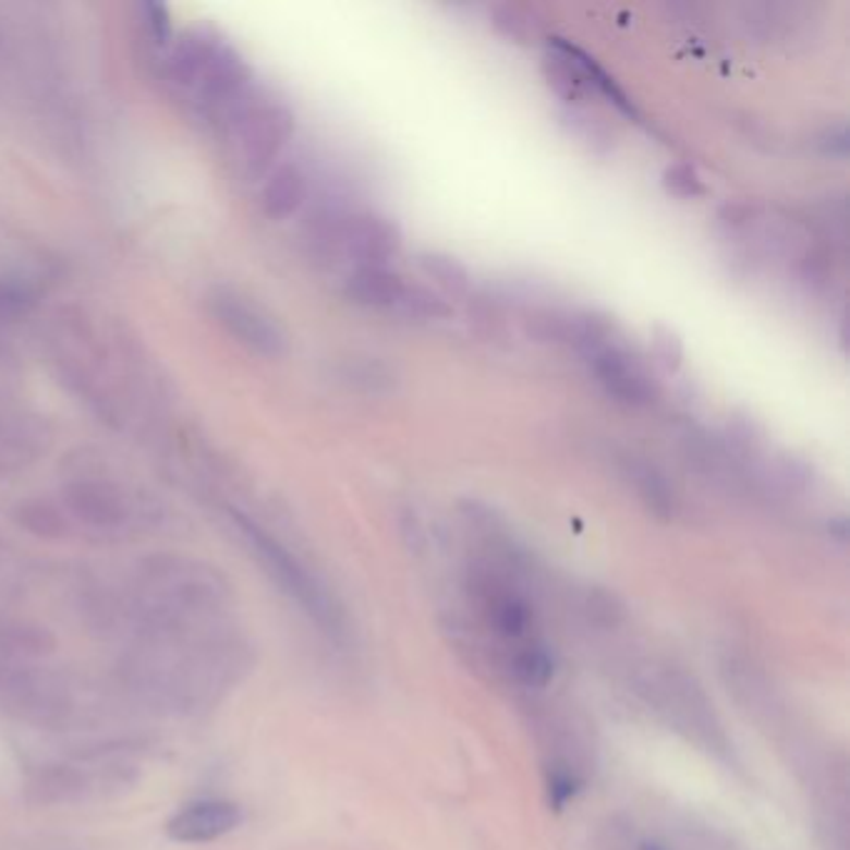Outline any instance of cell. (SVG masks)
Here are the masks:
<instances>
[{
  "label": "cell",
  "instance_id": "1",
  "mask_svg": "<svg viewBox=\"0 0 850 850\" xmlns=\"http://www.w3.org/2000/svg\"><path fill=\"white\" fill-rule=\"evenodd\" d=\"M464 592L476 614V623L494 641L491 648H499L501 671L517 654L546 644L532 598L507 571L494 563H474L466 571Z\"/></svg>",
  "mask_w": 850,
  "mask_h": 850
},
{
  "label": "cell",
  "instance_id": "2",
  "mask_svg": "<svg viewBox=\"0 0 850 850\" xmlns=\"http://www.w3.org/2000/svg\"><path fill=\"white\" fill-rule=\"evenodd\" d=\"M235 526L242 539L250 546V551L255 554L259 567L267 571L280 592L288 594L302 611L309 616V621H315V627L325 633L335 644H344L347 641V616L342 604L337 602V596L317 579L312 569H307L288 546L280 544L272 534H267L263 526L255 524L253 519L245 514H232Z\"/></svg>",
  "mask_w": 850,
  "mask_h": 850
},
{
  "label": "cell",
  "instance_id": "3",
  "mask_svg": "<svg viewBox=\"0 0 850 850\" xmlns=\"http://www.w3.org/2000/svg\"><path fill=\"white\" fill-rule=\"evenodd\" d=\"M170 77L207 112H228L247 100V68L242 58L215 38H185L170 56Z\"/></svg>",
  "mask_w": 850,
  "mask_h": 850
},
{
  "label": "cell",
  "instance_id": "4",
  "mask_svg": "<svg viewBox=\"0 0 850 850\" xmlns=\"http://www.w3.org/2000/svg\"><path fill=\"white\" fill-rule=\"evenodd\" d=\"M207 307L232 340L247 347L259 357H280L288 352V335L280 323L255 300L235 288H215L207 298Z\"/></svg>",
  "mask_w": 850,
  "mask_h": 850
},
{
  "label": "cell",
  "instance_id": "5",
  "mask_svg": "<svg viewBox=\"0 0 850 850\" xmlns=\"http://www.w3.org/2000/svg\"><path fill=\"white\" fill-rule=\"evenodd\" d=\"M230 123L235 130L242 165L250 172L270 170L294 133L292 112L280 102H255L247 98L232 112Z\"/></svg>",
  "mask_w": 850,
  "mask_h": 850
},
{
  "label": "cell",
  "instance_id": "6",
  "mask_svg": "<svg viewBox=\"0 0 850 850\" xmlns=\"http://www.w3.org/2000/svg\"><path fill=\"white\" fill-rule=\"evenodd\" d=\"M63 505L95 532H123L141 522V497L110 479H75L63 489Z\"/></svg>",
  "mask_w": 850,
  "mask_h": 850
},
{
  "label": "cell",
  "instance_id": "7",
  "mask_svg": "<svg viewBox=\"0 0 850 850\" xmlns=\"http://www.w3.org/2000/svg\"><path fill=\"white\" fill-rule=\"evenodd\" d=\"M145 584L162 594L175 606L187 609H203V606L218 604L224 594V581L210 567L199 561L180 557L150 559L143 569Z\"/></svg>",
  "mask_w": 850,
  "mask_h": 850
},
{
  "label": "cell",
  "instance_id": "8",
  "mask_svg": "<svg viewBox=\"0 0 850 850\" xmlns=\"http://www.w3.org/2000/svg\"><path fill=\"white\" fill-rule=\"evenodd\" d=\"M598 385L616 402L629 406H648L658 399V385L644 364L616 340L584 354Z\"/></svg>",
  "mask_w": 850,
  "mask_h": 850
},
{
  "label": "cell",
  "instance_id": "9",
  "mask_svg": "<svg viewBox=\"0 0 850 850\" xmlns=\"http://www.w3.org/2000/svg\"><path fill=\"white\" fill-rule=\"evenodd\" d=\"M242 823V809L238 803L220 801V798H205L182 805L165 823V836L175 843L203 846L212 840L230 836Z\"/></svg>",
  "mask_w": 850,
  "mask_h": 850
},
{
  "label": "cell",
  "instance_id": "10",
  "mask_svg": "<svg viewBox=\"0 0 850 850\" xmlns=\"http://www.w3.org/2000/svg\"><path fill=\"white\" fill-rule=\"evenodd\" d=\"M340 245L357 267H387L389 259L402 250V232L394 220L362 212L344 220Z\"/></svg>",
  "mask_w": 850,
  "mask_h": 850
},
{
  "label": "cell",
  "instance_id": "11",
  "mask_svg": "<svg viewBox=\"0 0 850 850\" xmlns=\"http://www.w3.org/2000/svg\"><path fill=\"white\" fill-rule=\"evenodd\" d=\"M619 466L623 479L636 489L639 499L644 501V507L652 511L654 517L669 522V519L676 514V494L669 479H666V474L658 470L654 462H646L644 457H633V454L621 457Z\"/></svg>",
  "mask_w": 850,
  "mask_h": 850
},
{
  "label": "cell",
  "instance_id": "12",
  "mask_svg": "<svg viewBox=\"0 0 850 850\" xmlns=\"http://www.w3.org/2000/svg\"><path fill=\"white\" fill-rule=\"evenodd\" d=\"M406 288L404 277L389 267H357L344 282L347 300L369 309H394Z\"/></svg>",
  "mask_w": 850,
  "mask_h": 850
},
{
  "label": "cell",
  "instance_id": "13",
  "mask_svg": "<svg viewBox=\"0 0 850 850\" xmlns=\"http://www.w3.org/2000/svg\"><path fill=\"white\" fill-rule=\"evenodd\" d=\"M307 178L300 165L284 162L275 168L263 187V212L270 220H288L305 205Z\"/></svg>",
  "mask_w": 850,
  "mask_h": 850
},
{
  "label": "cell",
  "instance_id": "14",
  "mask_svg": "<svg viewBox=\"0 0 850 850\" xmlns=\"http://www.w3.org/2000/svg\"><path fill=\"white\" fill-rule=\"evenodd\" d=\"M549 46L559 48L561 53H567L571 60H574V65L579 68L581 77H584L586 88H594V90L602 93L606 100L614 102V106L623 112V116L639 118V110L629 100V95L623 93L619 85H616V81L609 73L602 71V68L596 65L594 58H588V53H584V50L576 48V46H571V42H567L563 38H549Z\"/></svg>",
  "mask_w": 850,
  "mask_h": 850
},
{
  "label": "cell",
  "instance_id": "15",
  "mask_svg": "<svg viewBox=\"0 0 850 850\" xmlns=\"http://www.w3.org/2000/svg\"><path fill=\"white\" fill-rule=\"evenodd\" d=\"M416 265H420V270L427 275L441 292L449 294V298L464 300L466 294H470L472 288L470 270H466L454 255L429 250V253L416 255Z\"/></svg>",
  "mask_w": 850,
  "mask_h": 850
},
{
  "label": "cell",
  "instance_id": "16",
  "mask_svg": "<svg viewBox=\"0 0 850 850\" xmlns=\"http://www.w3.org/2000/svg\"><path fill=\"white\" fill-rule=\"evenodd\" d=\"M344 385L367 394H387L399 385V375L392 364L377 357L347 360L340 369Z\"/></svg>",
  "mask_w": 850,
  "mask_h": 850
},
{
  "label": "cell",
  "instance_id": "17",
  "mask_svg": "<svg viewBox=\"0 0 850 850\" xmlns=\"http://www.w3.org/2000/svg\"><path fill=\"white\" fill-rule=\"evenodd\" d=\"M542 73H544V81L549 83V88L557 93L563 102H569V106H576V102H581V98H584V88H586L584 77H581L574 60H571L567 53H561L559 48H554V53L544 58Z\"/></svg>",
  "mask_w": 850,
  "mask_h": 850
},
{
  "label": "cell",
  "instance_id": "18",
  "mask_svg": "<svg viewBox=\"0 0 850 850\" xmlns=\"http://www.w3.org/2000/svg\"><path fill=\"white\" fill-rule=\"evenodd\" d=\"M394 309L416 319H447L452 315V305L439 292H432L424 284H406Z\"/></svg>",
  "mask_w": 850,
  "mask_h": 850
},
{
  "label": "cell",
  "instance_id": "19",
  "mask_svg": "<svg viewBox=\"0 0 850 850\" xmlns=\"http://www.w3.org/2000/svg\"><path fill=\"white\" fill-rule=\"evenodd\" d=\"M491 25L499 36H505L514 42H532L539 36V23L534 15L522 5L501 3L491 8Z\"/></svg>",
  "mask_w": 850,
  "mask_h": 850
},
{
  "label": "cell",
  "instance_id": "20",
  "mask_svg": "<svg viewBox=\"0 0 850 850\" xmlns=\"http://www.w3.org/2000/svg\"><path fill=\"white\" fill-rule=\"evenodd\" d=\"M768 479L784 491H805L813 484V464L805 462L803 457L796 454H780L776 462L768 466Z\"/></svg>",
  "mask_w": 850,
  "mask_h": 850
},
{
  "label": "cell",
  "instance_id": "21",
  "mask_svg": "<svg viewBox=\"0 0 850 850\" xmlns=\"http://www.w3.org/2000/svg\"><path fill=\"white\" fill-rule=\"evenodd\" d=\"M567 125L574 135H579L592 150L596 153H609L614 147V133L604 125V120L588 116L586 110L571 106L567 116Z\"/></svg>",
  "mask_w": 850,
  "mask_h": 850
},
{
  "label": "cell",
  "instance_id": "22",
  "mask_svg": "<svg viewBox=\"0 0 850 850\" xmlns=\"http://www.w3.org/2000/svg\"><path fill=\"white\" fill-rule=\"evenodd\" d=\"M581 786H584V780L579 778V774L569 763L554 761L551 766L546 768V791H549V803L557 811H561L569 801H574Z\"/></svg>",
  "mask_w": 850,
  "mask_h": 850
},
{
  "label": "cell",
  "instance_id": "23",
  "mask_svg": "<svg viewBox=\"0 0 850 850\" xmlns=\"http://www.w3.org/2000/svg\"><path fill=\"white\" fill-rule=\"evenodd\" d=\"M661 185L669 195L681 197V199H693L706 195V185L701 180L699 170L689 162H676L669 165L661 175Z\"/></svg>",
  "mask_w": 850,
  "mask_h": 850
},
{
  "label": "cell",
  "instance_id": "24",
  "mask_svg": "<svg viewBox=\"0 0 850 850\" xmlns=\"http://www.w3.org/2000/svg\"><path fill=\"white\" fill-rule=\"evenodd\" d=\"M19 522L28 529L31 534L46 536V539H56L65 532V522L63 517L58 514L53 507L48 505H25L21 507Z\"/></svg>",
  "mask_w": 850,
  "mask_h": 850
},
{
  "label": "cell",
  "instance_id": "25",
  "mask_svg": "<svg viewBox=\"0 0 850 850\" xmlns=\"http://www.w3.org/2000/svg\"><path fill=\"white\" fill-rule=\"evenodd\" d=\"M726 439H728V445L733 447L736 454L751 457V454H756L758 447H761V429H758V424L751 420V416L733 414L731 420H728Z\"/></svg>",
  "mask_w": 850,
  "mask_h": 850
},
{
  "label": "cell",
  "instance_id": "26",
  "mask_svg": "<svg viewBox=\"0 0 850 850\" xmlns=\"http://www.w3.org/2000/svg\"><path fill=\"white\" fill-rule=\"evenodd\" d=\"M652 350L666 372H676L683 364V342L671 327L656 325L652 329Z\"/></svg>",
  "mask_w": 850,
  "mask_h": 850
},
{
  "label": "cell",
  "instance_id": "27",
  "mask_svg": "<svg viewBox=\"0 0 850 850\" xmlns=\"http://www.w3.org/2000/svg\"><path fill=\"white\" fill-rule=\"evenodd\" d=\"M815 143H818V150L823 155H830V158H846L848 155V130L843 123L828 125L818 135V141Z\"/></svg>",
  "mask_w": 850,
  "mask_h": 850
},
{
  "label": "cell",
  "instance_id": "28",
  "mask_svg": "<svg viewBox=\"0 0 850 850\" xmlns=\"http://www.w3.org/2000/svg\"><path fill=\"white\" fill-rule=\"evenodd\" d=\"M756 215V207L749 203H728L721 207L718 212V220H721L726 228H745Z\"/></svg>",
  "mask_w": 850,
  "mask_h": 850
},
{
  "label": "cell",
  "instance_id": "29",
  "mask_svg": "<svg viewBox=\"0 0 850 850\" xmlns=\"http://www.w3.org/2000/svg\"><path fill=\"white\" fill-rule=\"evenodd\" d=\"M803 277L809 282H826L828 277V257L823 253H811L801 265Z\"/></svg>",
  "mask_w": 850,
  "mask_h": 850
}]
</instances>
